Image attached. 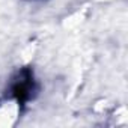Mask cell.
Here are the masks:
<instances>
[{"label": "cell", "instance_id": "6da1fadb", "mask_svg": "<svg viewBox=\"0 0 128 128\" xmlns=\"http://www.w3.org/2000/svg\"><path fill=\"white\" fill-rule=\"evenodd\" d=\"M35 92H36V83H35L32 71L30 70H23L21 72H18L17 78L14 80V83L11 86L12 96L17 98V101L20 104H24L26 101L33 98Z\"/></svg>", "mask_w": 128, "mask_h": 128}]
</instances>
